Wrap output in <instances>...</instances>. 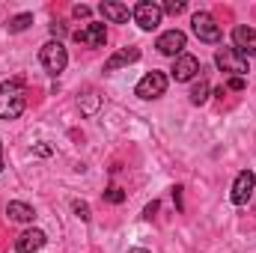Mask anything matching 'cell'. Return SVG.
<instances>
[{
    "mask_svg": "<svg viewBox=\"0 0 256 253\" xmlns=\"http://www.w3.org/2000/svg\"><path fill=\"white\" fill-rule=\"evenodd\" d=\"M45 242H48V236L42 232V230H27V232H21L18 236V242H15V250L18 253H36L45 248Z\"/></svg>",
    "mask_w": 256,
    "mask_h": 253,
    "instance_id": "cell-12",
    "label": "cell"
},
{
    "mask_svg": "<svg viewBox=\"0 0 256 253\" xmlns=\"http://www.w3.org/2000/svg\"><path fill=\"white\" fill-rule=\"evenodd\" d=\"M143 102H152V98H161L164 92H167V74L164 72H149V74H143L140 78V84H137V90H134Z\"/></svg>",
    "mask_w": 256,
    "mask_h": 253,
    "instance_id": "cell-5",
    "label": "cell"
},
{
    "mask_svg": "<svg viewBox=\"0 0 256 253\" xmlns=\"http://www.w3.org/2000/svg\"><path fill=\"white\" fill-rule=\"evenodd\" d=\"M254 188H256V176L250 170H242L238 176H236V182H232V194H230V200L236 202V206H244L250 196H254Z\"/></svg>",
    "mask_w": 256,
    "mask_h": 253,
    "instance_id": "cell-9",
    "label": "cell"
},
{
    "mask_svg": "<svg viewBox=\"0 0 256 253\" xmlns=\"http://www.w3.org/2000/svg\"><path fill=\"white\" fill-rule=\"evenodd\" d=\"M232 48L248 60V57H256V30L248 27V24H238L232 30Z\"/></svg>",
    "mask_w": 256,
    "mask_h": 253,
    "instance_id": "cell-8",
    "label": "cell"
},
{
    "mask_svg": "<svg viewBox=\"0 0 256 253\" xmlns=\"http://www.w3.org/2000/svg\"><path fill=\"white\" fill-rule=\"evenodd\" d=\"M78 104H80V110H84L86 116H92V114H96V108H98V96L90 90V92H86V98H84V102H78Z\"/></svg>",
    "mask_w": 256,
    "mask_h": 253,
    "instance_id": "cell-18",
    "label": "cell"
},
{
    "mask_svg": "<svg viewBox=\"0 0 256 253\" xmlns=\"http://www.w3.org/2000/svg\"><path fill=\"white\" fill-rule=\"evenodd\" d=\"M39 63H42V68L48 72V74H63L66 66H68V51L63 48V42L57 39H51V42H45L42 48H39Z\"/></svg>",
    "mask_w": 256,
    "mask_h": 253,
    "instance_id": "cell-2",
    "label": "cell"
},
{
    "mask_svg": "<svg viewBox=\"0 0 256 253\" xmlns=\"http://www.w3.org/2000/svg\"><path fill=\"white\" fill-rule=\"evenodd\" d=\"M226 90H236V92L244 90V78H230V80H226Z\"/></svg>",
    "mask_w": 256,
    "mask_h": 253,
    "instance_id": "cell-22",
    "label": "cell"
},
{
    "mask_svg": "<svg viewBox=\"0 0 256 253\" xmlns=\"http://www.w3.org/2000/svg\"><path fill=\"white\" fill-rule=\"evenodd\" d=\"M131 18H134V24H137L140 30L152 33V30L161 24L164 12H161V6H158V3H149V0H143V3H137V6L131 9Z\"/></svg>",
    "mask_w": 256,
    "mask_h": 253,
    "instance_id": "cell-4",
    "label": "cell"
},
{
    "mask_svg": "<svg viewBox=\"0 0 256 253\" xmlns=\"http://www.w3.org/2000/svg\"><path fill=\"white\" fill-rule=\"evenodd\" d=\"M208 102V80L200 78V84L191 90V104H206Z\"/></svg>",
    "mask_w": 256,
    "mask_h": 253,
    "instance_id": "cell-17",
    "label": "cell"
},
{
    "mask_svg": "<svg viewBox=\"0 0 256 253\" xmlns=\"http://www.w3.org/2000/svg\"><path fill=\"white\" fill-rule=\"evenodd\" d=\"M72 208H74V214L80 218V220H90L92 214H90V206L84 202V200H72Z\"/></svg>",
    "mask_w": 256,
    "mask_h": 253,
    "instance_id": "cell-20",
    "label": "cell"
},
{
    "mask_svg": "<svg viewBox=\"0 0 256 253\" xmlns=\"http://www.w3.org/2000/svg\"><path fill=\"white\" fill-rule=\"evenodd\" d=\"M128 253H149V250H143V248H134V250H128Z\"/></svg>",
    "mask_w": 256,
    "mask_h": 253,
    "instance_id": "cell-26",
    "label": "cell"
},
{
    "mask_svg": "<svg viewBox=\"0 0 256 253\" xmlns=\"http://www.w3.org/2000/svg\"><path fill=\"white\" fill-rule=\"evenodd\" d=\"M155 212H158V202H149V206H146V212H143V218H152Z\"/></svg>",
    "mask_w": 256,
    "mask_h": 253,
    "instance_id": "cell-24",
    "label": "cell"
},
{
    "mask_svg": "<svg viewBox=\"0 0 256 253\" xmlns=\"http://www.w3.org/2000/svg\"><path fill=\"white\" fill-rule=\"evenodd\" d=\"M214 63L220 72H230V74H236V78H244L250 68H248V60L236 51V48H220L218 54H214Z\"/></svg>",
    "mask_w": 256,
    "mask_h": 253,
    "instance_id": "cell-6",
    "label": "cell"
},
{
    "mask_svg": "<svg viewBox=\"0 0 256 253\" xmlns=\"http://www.w3.org/2000/svg\"><path fill=\"white\" fill-rule=\"evenodd\" d=\"M140 60V48H134V45H128V48H120L108 63H104V72H116V68H122V66H131Z\"/></svg>",
    "mask_w": 256,
    "mask_h": 253,
    "instance_id": "cell-13",
    "label": "cell"
},
{
    "mask_svg": "<svg viewBox=\"0 0 256 253\" xmlns=\"http://www.w3.org/2000/svg\"><path fill=\"white\" fill-rule=\"evenodd\" d=\"M6 218H9L12 224H33L36 212H33V206H27V202H18V200H12V202L6 206Z\"/></svg>",
    "mask_w": 256,
    "mask_h": 253,
    "instance_id": "cell-15",
    "label": "cell"
},
{
    "mask_svg": "<svg viewBox=\"0 0 256 253\" xmlns=\"http://www.w3.org/2000/svg\"><path fill=\"white\" fill-rule=\"evenodd\" d=\"M191 30H194V36L200 42H206V45H218L220 42V27H218V21L208 12H194Z\"/></svg>",
    "mask_w": 256,
    "mask_h": 253,
    "instance_id": "cell-3",
    "label": "cell"
},
{
    "mask_svg": "<svg viewBox=\"0 0 256 253\" xmlns=\"http://www.w3.org/2000/svg\"><path fill=\"white\" fill-rule=\"evenodd\" d=\"M185 45H188V36H185L182 30H167V33H161L158 42H155V48H158L164 57H173V60L185 54Z\"/></svg>",
    "mask_w": 256,
    "mask_h": 253,
    "instance_id": "cell-7",
    "label": "cell"
},
{
    "mask_svg": "<svg viewBox=\"0 0 256 253\" xmlns=\"http://www.w3.org/2000/svg\"><path fill=\"white\" fill-rule=\"evenodd\" d=\"M98 12H102V15H104V21H110V24H126L128 18H131L128 6H122V3H114V0H104V3L98 6Z\"/></svg>",
    "mask_w": 256,
    "mask_h": 253,
    "instance_id": "cell-14",
    "label": "cell"
},
{
    "mask_svg": "<svg viewBox=\"0 0 256 253\" xmlns=\"http://www.w3.org/2000/svg\"><path fill=\"white\" fill-rule=\"evenodd\" d=\"M170 74H173V80H179V84L194 80V78L200 74V60L191 57V54H182V57H176V63H173V68H170Z\"/></svg>",
    "mask_w": 256,
    "mask_h": 253,
    "instance_id": "cell-11",
    "label": "cell"
},
{
    "mask_svg": "<svg viewBox=\"0 0 256 253\" xmlns=\"http://www.w3.org/2000/svg\"><path fill=\"white\" fill-rule=\"evenodd\" d=\"M74 42H80V45H86V48H104V42H108V27L98 24V21H92V24H86L84 30L74 33Z\"/></svg>",
    "mask_w": 256,
    "mask_h": 253,
    "instance_id": "cell-10",
    "label": "cell"
},
{
    "mask_svg": "<svg viewBox=\"0 0 256 253\" xmlns=\"http://www.w3.org/2000/svg\"><path fill=\"white\" fill-rule=\"evenodd\" d=\"M30 24H33V12H21V15H12V18L6 21V30H9V33H24Z\"/></svg>",
    "mask_w": 256,
    "mask_h": 253,
    "instance_id": "cell-16",
    "label": "cell"
},
{
    "mask_svg": "<svg viewBox=\"0 0 256 253\" xmlns=\"http://www.w3.org/2000/svg\"><path fill=\"white\" fill-rule=\"evenodd\" d=\"M188 9V3L185 0H167L164 6H161V12H167V15H182Z\"/></svg>",
    "mask_w": 256,
    "mask_h": 253,
    "instance_id": "cell-19",
    "label": "cell"
},
{
    "mask_svg": "<svg viewBox=\"0 0 256 253\" xmlns=\"http://www.w3.org/2000/svg\"><path fill=\"white\" fill-rule=\"evenodd\" d=\"M104 200H108V202H122V200H126V194H122V188L110 185V188L104 190Z\"/></svg>",
    "mask_w": 256,
    "mask_h": 253,
    "instance_id": "cell-21",
    "label": "cell"
},
{
    "mask_svg": "<svg viewBox=\"0 0 256 253\" xmlns=\"http://www.w3.org/2000/svg\"><path fill=\"white\" fill-rule=\"evenodd\" d=\"M0 173H3V143H0Z\"/></svg>",
    "mask_w": 256,
    "mask_h": 253,
    "instance_id": "cell-25",
    "label": "cell"
},
{
    "mask_svg": "<svg viewBox=\"0 0 256 253\" xmlns=\"http://www.w3.org/2000/svg\"><path fill=\"white\" fill-rule=\"evenodd\" d=\"M72 12H74V18H90V6H84V3H78Z\"/></svg>",
    "mask_w": 256,
    "mask_h": 253,
    "instance_id": "cell-23",
    "label": "cell"
},
{
    "mask_svg": "<svg viewBox=\"0 0 256 253\" xmlns=\"http://www.w3.org/2000/svg\"><path fill=\"white\" fill-rule=\"evenodd\" d=\"M27 108L24 98V84L21 80H6L0 84V120H18Z\"/></svg>",
    "mask_w": 256,
    "mask_h": 253,
    "instance_id": "cell-1",
    "label": "cell"
}]
</instances>
